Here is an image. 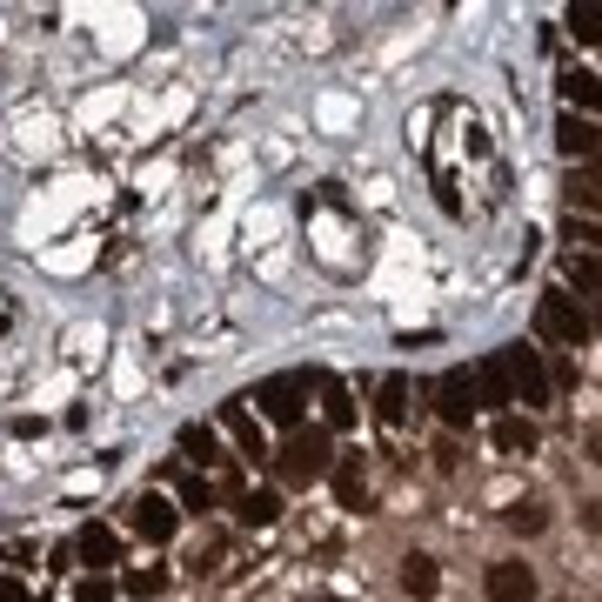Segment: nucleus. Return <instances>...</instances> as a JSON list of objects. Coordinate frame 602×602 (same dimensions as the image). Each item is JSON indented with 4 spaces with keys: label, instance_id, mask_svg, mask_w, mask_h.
<instances>
[{
    "label": "nucleus",
    "instance_id": "f3484780",
    "mask_svg": "<svg viewBox=\"0 0 602 602\" xmlns=\"http://www.w3.org/2000/svg\"><path fill=\"white\" fill-rule=\"evenodd\" d=\"M375 415H382L388 428L408 422V375H382V388H375Z\"/></svg>",
    "mask_w": 602,
    "mask_h": 602
},
{
    "label": "nucleus",
    "instance_id": "b1692460",
    "mask_svg": "<svg viewBox=\"0 0 602 602\" xmlns=\"http://www.w3.org/2000/svg\"><path fill=\"white\" fill-rule=\"evenodd\" d=\"M161 589H167L161 569H134V576H128V595H161Z\"/></svg>",
    "mask_w": 602,
    "mask_h": 602
},
{
    "label": "nucleus",
    "instance_id": "7ed1b4c3",
    "mask_svg": "<svg viewBox=\"0 0 602 602\" xmlns=\"http://www.w3.org/2000/svg\"><path fill=\"white\" fill-rule=\"evenodd\" d=\"M502 375H508V395L523 402V408H543L549 402V369H543V349H529V341H515V349L495 355Z\"/></svg>",
    "mask_w": 602,
    "mask_h": 602
},
{
    "label": "nucleus",
    "instance_id": "6ab92c4d",
    "mask_svg": "<svg viewBox=\"0 0 602 602\" xmlns=\"http://www.w3.org/2000/svg\"><path fill=\"white\" fill-rule=\"evenodd\" d=\"M182 449H188L201 469H221V462H228V456H221V436H215V428H201V422L182 428Z\"/></svg>",
    "mask_w": 602,
    "mask_h": 602
},
{
    "label": "nucleus",
    "instance_id": "4be33fe9",
    "mask_svg": "<svg viewBox=\"0 0 602 602\" xmlns=\"http://www.w3.org/2000/svg\"><path fill=\"white\" fill-rule=\"evenodd\" d=\"M182 508H188V515H208V508H215V489H208L201 475H188V482H182Z\"/></svg>",
    "mask_w": 602,
    "mask_h": 602
},
{
    "label": "nucleus",
    "instance_id": "a878e982",
    "mask_svg": "<svg viewBox=\"0 0 602 602\" xmlns=\"http://www.w3.org/2000/svg\"><path fill=\"white\" fill-rule=\"evenodd\" d=\"M74 602H114V589H108V582H80Z\"/></svg>",
    "mask_w": 602,
    "mask_h": 602
},
{
    "label": "nucleus",
    "instance_id": "a211bd4d",
    "mask_svg": "<svg viewBox=\"0 0 602 602\" xmlns=\"http://www.w3.org/2000/svg\"><path fill=\"white\" fill-rule=\"evenodd\" d=\"M328 482H335V502H341V508H369V482H362L355 462H335Z\"/></svg>",
    "mask_w": 602,
    "mask_h": 602
},
{
    "label": "nucleus",
    "instance_id": "0eeeda50",
    "mask_svg": "<svg viewBox=\"0 0 602 602\" xmlns=\"http://www.w3.org/2000/svg\"><path fill=\"white\" fill-rule=\"evenodd\" d=\"M221 428L234 436V449L248 456V462H269V436H262V415H248V402L234 395V402H221Z\"/></svg>",
    "mask_w": 602,
    "mask_h": 602
},
{
    "label": "nucleus",
    "instance_id": "dca6fc26",
    "mask_svg": "<svg viewBox=\"0 0 602 602\" xmlns=\"http://www.w3.org/2000/svg\"><path fill=\"white\" fill-rule=\"evenodd\" d=\"M562 101H569V114H589L602 101V74L595 67H569L562 74Z\"/></svg>",
    "mask_w": 602,
    "mask_h": 602
},
{
    "label": "nucleus",
    "instance_id": "aec40b11",
    "mask_svg": "<svg viewBox=\"0 0 602 602\" xmlns=\"http://www.w3.org/2000/svg\"><path fill=\"white\" fill-rule=\"evenodd\" d=\"M502 523H508L515 536H543V529H549V502H515Z\"/></svg>",
    "mask_w": 602,
    "mask_h": 602
},
{
    "label": "nucleus",
    "instance_id": "20e7f679",
    "mask_svg": "<svg viewBox=\"0 0 602 602\" xmlns=\"http://www.w3.org/2000/svg\"><path fill=\"white\" fill-rule=\"evenodd\" d=\"M536 335H549V341H562V349H582V341L595 335L589 328V315L562 295V288H549L543 302H536Z\"/></svg>",
    "mask_w": 602,
    "mask_h": 602
},
{
    "label": "nucleus",
    "instance_id": "bb28decb",
    "mask_svg": "<svg viewBox=\"0 0 602 602\" xmlns=\"http://www.w3.org/2000/svg\"><path fill=\"white\" fill-rule=\"evenodd\" d=\"M321 602H341V595H321Z\"/></svg>",
    "mask_w": 602,
    "mask_h": 602
},
{
    "label": "nucleus",
    "instance_id": "1a4fd4ad",
    "mask_svg": "<svg viewBox=\"0 0 602 602\" xmlns=\"http://www.w3.org/2000/svg\"><path fill=\"white\" fill-rule=\"evenodd\" d=\"M489 595L495 602H536V569L529 562H489Z\"/></svg>",
    "mask_w": 602,
    "mask_h": 602
},
{
    "label": "nucleus",
    "instance_id": "9b49d317",
    "mask_svg": "<svg viewBox=\"0 0 602 602\" xmlns=\"http://www.w3.org/2000/svg\"><path fill=\"white\" fill-rule=\"evenodd\" d=\"M74 556L95 562V569H114V562H121V536H114L108 523H88V529L74 536Z\"/></svg>",
    "mask_w": 602,
    "mask_h": 602
},
{
    "label": "nucleus",
    "instance_id": "393cba45",
    "mask_svg": "<svg viewBox=\"0 0 602 602\" xmlns=\"http://www.w3.org/2000/svg\"><path fill=\"white\" fill-rule=\"evenodd\" d=\"M0 602H41V595H34L21 576H0Z\"/></svg>",
    "mask_w": 602,
    "mask_h": 602
},
{
    "label": "nucleus",
    "instance_id": "4468645a",
    "mask_svg": "<svg viewBox=\"0 0 602 602\" xmlns=\"http://www.w3.org/2000/svg\"><path fill=\"white\" fill-rule=\"evenodd\" d=\"M436 589H442V562H436V556H402V595L428 602Z\"/></svg>",
    "mask_w": 602,
    "mask_h": 602
},
{
    "label": "nucleus",
    "instance_id": "9d476101",
    "mask_svg": "<svg viewBox=\"0 0 602 602\" xmlns=\"http://www.w3.org/2000/svg\"><path fill=\"white\" fill-rule=\"evenodd\" d=\"M315 388H321V428H328V436L355 428V395H349V388H341L335 375H315Z\"/></svg>",
    "mask_w": 602,
    "mask_h": 602
},
{
    "label": "nucleus",
    "instance_id": "f257e3e1",
    "mask_svg": "<svg viewBox=\"0 0 602 602\" xmlns=\"http://www.w3.org/2000/svg\"><path fill=\"white\" fill-rule=\"evenodd\" d=\"M275 462H282V482L288 489H308V482H321L335 469V436H328V428H295L288 449Z\"/></svg>",
    "mask_w": 602,
    "mask_h": 602
},
{
    "label": "nucleus",
    "instance_id": "f03ea898",
    "mask_svg": "<svg viewBox=\"0 0 602 602\" xmlns=\"http://www.w3.org/2000/svg\"><path fill=\"white\" fill-rule=\"evenodd\" d=\"M308 382L315 375H269V382H254V395H241V402H254L269 422H282V428H302V415H308Z\"/></svg>",
    "mask_w": 602,
    "mask_h": 602
},
{
    "label": "nucleus",
    "instance_id": "f8f14e48",
    "mask_svg": "<svg viewBox=\"0 0 602 602\" xmlns=\"http://www.w3.org/2000/svg\"><path fill=\"white\" fill-rule=\"evenodd\" d=\"M469 382H475V402H482V408H495V415H508V408H515L508 375H502V362H495V355H489V362H475V375H469Z\"/></svg>",
    "mask_w": 602,
    "mask_h": 602
},
{
    "label": "nucleus",
    "instance_id": "5701e85b",
    "mask_svg": "<svg viewBox=\"0 0 602 602\" xmlns=\"http://www.w3.org/2000/svg\"><path fill=\"white\" fill-rule=\"evenodd\" d=\"M569 275H576V288H582V295H595V288H602V275H595V254H576V248H569Z\"/></svg>",
    "mask_w": 602,
    "mask_h": 602
},
{
    "label": "nucleus",
    "instance_id": "423d86ee",
    "mask_svg": "<svg viewBox=\"0 0 602 602\" xmlns=\"http://www.w3.org/2000/svg\"><path fill=\"white\" fill-rule=\"evenodd\" d=\"M128 523H134V536H147V543H175V529H182V508L167 502V495H154V489H141Z\"/></svg>",
    "mask_w": 602,
    "mask_h": 602
},
{
    "label": "nucleus",
    "instance_id": "6e6552de",
    "mask_svg": "<svg viewBox=\"0 0 602 602\" xmlns=\"http://www.w3.org/2000/svg\"><path fill=\"white\" fill-rule=\"evenodd\" d=\"M489 436H495V449H502V456H536V449H543V428H536L529 415H515V408H508V415H495Z\"/></svg>",
    "mask_w": 602,
    "mask_h": 602
},
{
    "label": "nucleus",
    "instance_id": "412c9836",
    "mask_svg": "<svg viewBox=\"0 0 602 602\" xmlns=\"http://www.w3.org/2000/svg\"><path fill=\"white\" fill-rule=\"evenodd\" d=\"M569 34L576 41H602V8H589V0H582V8H569Z\"/></svg>",
    "mask_w": 602,
    "mask_h": 602
},
{
    "label": "nucleus",
    "instance_id": "2eb2a0df",
    "mask_svg": "<svg viewBox=\"0 0 602 602\" xmlns=\"http://www.w3.org/2000/svg\"><path fill=\"white\" fill-rule=\"evenodd\" d=\"M556 154H562V161H589V154H595V121H589V114H562Z\"/></svg>",
    "mask_w": 602,
    "mask_h": 602
},
{
    "label": "nucleus",
    "instance_id": "39448f33",
    "mask_svg": "<svg viewBox=\"0 0 602 602\" xmlns=\"http://www.w3.org/2000/svg\"><path fill=\"white\" fill-rule=\"evenodd\" d=\"M436 415H442V428H469V422L482 415V402H475V382H469V369H449V375L436 382Z\"/></svg>",
    "mask_w": 602,
    "mask_h": 602
},
{
    "label": "nucleus",
    "instance_id": "ddd939ff",
    "mask_svg": "<svg viewBox=\"0 0 602 602\" xmlns=\"http://www.w3.org/2000/svg\"><path fill=\"white\" fill-rule=\"evenodd\" d=\"M234 515L248 529H269V523H282V489H248V495H234Z\"/></svg>",
    "mask_w": 602,
    "mask_h": 602
}]
</instances>
